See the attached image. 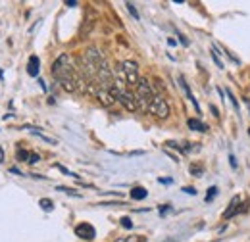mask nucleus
Wrapping results in <instances>:
<instances>
[{
	"instance_id": "22",
	"label": "nucleus",
	"mask_w": 250,
	"mask_h": 242,
	"mask_svg": "<svg viewBox=\"0 0 250 242\" xmlns=\"http://www.w3.org/2000/svg\"><path fill=\"white\" fill-rule=\"evenodd\" d=\"M212 58H214V61L218 63V67H223V63H221V60L218 58V52H216V50H212Z\"/></svg>"
},
{
	"instance_id": "1",
	"label": "nucleus",
	"mask_w": 250,
	"mask_h": 242,
	"mask_svg": "<svg viewBox=\"0 0 250 242\" xmlns=\"http://www.w3.org/2000/svg\"><path fill=\"white\" fill-rule=\"evenodd\" d=\"M52 75L58 79V83L62 85L63 91L73 92L77 89V83L79 79L75 77V71H73V63H71V58L67 54H62L58 56V60L52 63Z\"/></svg>"
},
{
	"instance_id": "24",
	"label": "nucleus",
	"mask_w": 250,
	"mask_h": 242,
	"mask_svg": "<svg viewBox=\"0 0 250 242\" xmlns=\"http://www.w3.org/2000/svg\"><path fill=\"white\" fill-rule=\"evenodd\" d=\"M183 190H185V192H187V194H196V190H194V188H192V186H185V188H183Z\"/></svg>"
},
{
	"instance_id": "2",
	"label": "nucleus",
	"mask_w": 250,
	"mask_h": 242,
	"mask_svg": "<svg viewBox=\"0 0 250 242\" xmlns=\"http://www.w3.org/2000/svg\"><path fill=\"white\" fill-rule=\"evenodd\" d=\"M152 98H154L152 85L148 83V79H141V81H139V85L135 87V100H137V104H139L143 110H146V112H148V106H150Z\"/></svg>"
},
{
	"instance_id": "27",
	"label": "nucleus",
	"mask_w": 250,
	"mask_h": 242,
	"mask_svg": "<svg viewBox=\"0 0 250 242\" xmlns=\"http://www.w3.org/2000/svg\"><path fill=\"white\" fill-rule=\"evenodd\" d=\"M0 161H4V152H2V148H0Z\"/></svg>"
},
{
	"instance_id": "4",
	"label": "nucleus",
	"mask_w": 250,
	"mask_h": 242,
	"mask_svg": "<svg viewBox=\"0 0 250 242\" xmlns=\"http://www.w3.org/2000/svg\"><path fill=\"white\" fill-rule=\"evenodd\" d=\"M120 71H122V77H124V81L129 87H137V85H139L141 77H139V67H137L135 61L125 60L124 63H122V67H120Z\"/></svg>"
},
{
	"instance_id": "7",
	"label": "nucleus",
	"mask_w": 250,
	"mask_h": 242,
	"mask_svg": "<svg viewBox=\"0 0 250 242\" xmlns=\"http://www.w3.org/2000/svg\"><path fill=\"white\" fill-rule=\"evenodd\" d=\"M241 196H235L231 202H229V208L223 212V219H231V217H235L237 215V212L241 210Z\"/></svg>"
},
{
	"instance_id": "20",
	"label": "nucleus",
	"mask_w": 250,
	"mask_h": 242,
	"mask_svg": "<svg viewBox=\"0 0 250 242\" xmlns=\"http://www.w3.org/2000/svg\"><path fill=\"white\" fill-rule=\"evenodd\" d=\"M122 227H125V229H131L133 227V223H131L129 217H122Z\"/></svg>"
},
{
	"instance_id": "14",
	"label": "nucleus",
	"mask_w": 250,
	"mask_h": 242,
	"mask_svg": "<svg viewBox=\"0 0 250 242\" xmlns=\"http://www.w3.org/2000/svg\"><path fill=\"white\" fill-rule=\"evenodd\" d=\"M114 242H145V237L135 235V237H124V239H116Z\"/></svg>"
},
{
	"instance_id": "25",
	"label": "nucleus",
	"mask_w": 250,
	"mask_h": 242,
	"mask_svg": "<svg viewBox=\"0 0 250 242\" xmlns=\"http://www.w3.org/2000/svg\"><path fill=\"white\" fill-rule=\"evenodd\" d=\"M65 6H69V8H73V6H77V2H75V0H67V2H65Z\"/></svg>"
},
{
	"instance_id": "5",
	"label": "nucleus",
	"mask_w": 250,
	"mask_h": 242,
	"mask_svg": "<svg viewBox=\"0 0 250 242\" xmlns=\"http://www.w3.org/2000/svg\"><path fill=\"white\" fill-rule=\"evenodd\" d=\"M148 112H150L152 116L160 118V120H166V118L169 116V106H167V102L164 100V96L154 94V98H152V102H150V106H148Z\"/></svg>"
},
{
	"instance_id": "18",
	"label": "nucleus",
	"mask_w": 250,
	"mask_h": 242,
	"mask_svg": "<svg viewBox=\"0 0 250 242\" xmlns=\"http://www.w3.org/2000/svg\"><path fill=\"white\" fill-rule=\"evenodd\" d=\"M227 96H229V98H231V102H233V106H235V110H239V102H237V98H235V96H233V92L229 91V89H227Z\"/></svg>"
},
{
	"instance_id": "13",
	"label": "nucleus",
	"mask_w": 250,
	"mask_h": 242,
	"mask_svg": "<svg viewBox=\"0 0 250 242\" xmlns=\"http://www.w3.org/2000/svg\"><path fill=\"white\" fill-rule=\"evenodd\" d=\"M39 206L44 210V212H52V208H54V204H52V200H48V198H41V202H39Z\"/></svg>"
},
{
	"instance_id": "10",
	"label": "nucleus",
	"mask_w": 250,
	"mask_h": 242,
	"mask_svg": "<svg viewBox=\"0 0 250 242\" xmlns=\"http://www.w3.org/2000/svg\"><path fill=\"white\" fill-rule=\"evenodd\" d=\"M146 196H148V190L143 188V186H135V188L131 190V198H133V200H145Z\"/></svg>"
},
{
	"instance_id": "16",
	"label": "nucleus",
	"mask_w": 250,
	"mask_h": 242,
	"mask_svg": "<svg viewBox=\"0 0 250 242\" xmlns=\"http://www.w3.org/2000/svg\"><path fill=\"white\" fill-rule=\"evenodd\" d=\"M29 156H31V154L27 150H21V148L18 150V160H20V161H29Z\"/></svg>"
},
{
	"instance_id": "28",
	"label": "nucleus",
	"mask_w": 250,
	"mask_h": 242,
	"mask_svg": "<svg viewBox=\"0 0 250 242\" xmlns=\"http://www.w3.org/2000/svg\"><path fill=\"white\" fill-rule=\"evenodd\" d=\"M249 133H250V129H249Z\"/></svg>"
},
{
	"instance_id": "11",
	"label": "nucleus",
	"mask_w": 250,
	"mask_h": 242,
	"mask_svg": "<svg viewBox=\"0 0 250 242\" xmlns=\"http://www.w3.org/2000/svg\"><path fill=\"white\" fill-rule=\"evenodd\" d=\"M187 125H188V129L198 131V133H206V131H208V127H206V125H204L200 120H188Z\"/></svg>"
},
{
	"instance_id": "15",
	"label": "nucleus",
	"mask_w": 250,
	"mask_h": 242,
	"mask_svg": "<svg viewBox=\"0 0 250 242\" xmlns=\"http://www.w3.org/2000/svg\"><path fill=\"white\" fill-rule=\"evenodd\" d=\"M125 6H127V10H129V14H131V16L135 18V20H139V12H137V8H135V4H133V2H127Z\"/></svg>"
},
{
	"instance_id": "12",
	"label": "nucleus",
	"mask_w": 250,
	"mask_h": 242,
	"mask_svg": "<svg viewBox=\"0 0 250 242\" xmlns=\"http://www.w3.org/2000/svg\"><path fill=\"white\" fill-rule=\"evenodd\" d=\"M27 129H29V131H31L33 135H37V137H39V139H42V141H44V142H50V144H56V141H54V139H50V137H46V135H42V133H39V131H37V129H35V127H27Z\"/></svg>"
},
{
	"instance_id": "21",
	"label": "nucleus",
	"mask_w": 250,
	"mask_h": 242,
	"mask_svg": "<svg viewBox=\"0 0 250 242\" xmlns=\"http://www.w3.org/2000/svg\"><path fill=\"white\" fill-rule=\"evenodd\" d=\"M190 173H196V177H200V173H202V167H200V165H196V167L192 165V167H190Z\"/></svg>"
},
{
	"instance_id": "6",
	"label": "nucleus",
	"mask_w": 250,
	"mask_h": 242,
	"mask_svg": "<svg viewBox=\"0 0 250 242\" xmlns=\"http://www.w3.org/2000/svg\"><path fill=\"white\" fill-rule=\"evenodd\" d=\"M75 235L79 239H83V241H93L94 237H96V231H94V227L91 223H79L75 227Z\"/></svg>"
},
{
	"instance_id": "26",
	"label": "nucleus",
	"mask_w": 250,
	"mask_h": 242,
	"mask_svg": "<svg viewBox=\"0 0 250 242\" xmlns=\"http://www.w3.org/2000/svg\"><path fill=\"white\" fill-rule=\"evenodd\" d=\"M229 160H231V165H233V167H237V161H235V156H229Z\"/></svg>"
},
{
	"instance_id": "3",
	"label": "nucleus",
	"mask_w": 250,
	"mask_h": 242,
	"mask_svg": "<svg viewBox=\"0 0 250 242\" xmlns=\"http://www.w3.org/2000/svg\"><path fill=\"white\" fill-rule=\"evenodd\" d=\"M110 92H112V96H114V100L116 102H120L122 106H124L125 110H129V112H135L137 108H139V104H137V100H135V96L131 94L129 91H125L124 87L116 81V85L110 89Z\"/></svg>"
},
{
	"instance_id": "19",
	"label": "nucleus",
	"mask_w": 250,
	"mask_h": 242,
	"mask_svg": "<svg viewBox=\"0 0 250 242\" xmlns=\"http://www.w3.org/2000/svg\"><path fill=\"white\" fill-rule=\"evenodd\" d=\"M58 190H62V192H67V194H73V196H81L79 192H75L73 188H65V186H58Z\"/></svg>"
},
{
	"instance_id": "17",
	"label": "nucleus",
	"mask_w": 250,
	"mask_h": 242,
	"mask_svg": "<svg viewBox=\"0 0 250 242\" xmlns=\"http://www.w3.org/2000/svg\"><path fill=\"white\" fill-rule=\"evenodd\" d=\"M216 194H218V188H216V186H212V188L208 190V194H206V200H208V202H210V200H214V198H216Z\"/></svg>"
},
{
	"instance_id": "9",
	"label": "nucleus",
	"mask_w": 250,
	"mask_h": 242,
	"mask_svg": "<svg viewBox=\"0 0 250 242\" xmlns=\"http://www.w3.org/2000/svg\"><path fill=\"white\" fill-rule=\"evenodd\" d=\"M179 85L183 87V91H185V94H187V98H188V100H190V102L194 104V110H196V112L200 114V106H198V102H196V98L192 96V92H190V89H188V87H187V83H185V79H183V77H179Z\"/></svg>"
},
{
	"instance_id": "23",
	"label": "nucleus",
	"mask_w": 250,
	"mask_h": 242,
	"mask_svg": "<svg viewBox=\"0 0 250 242\" xmlns=\"http://www.w3.org/2000/svg\"><path fill=\"white\" fill-rule=\"evenodd\" d=\"M39 160H41V158H39V154H31V156H29V163H37Z\"/></svg>"
},
{
	"instance_id": "8",
	"label": "nucleus",
	"mask_w": 250,
	"mask_h": 242,
	"mask_svg": "<svg viewBox=\"0 0 250 242\" xmlns=\"http://www.w3.org/2000/svg\"><path fill=\"white\" fill-rule=\"evenodd\" d=\"M39 65H41V60H39L37 56H31L29 61H27V73H29L31 77H37V75H39Z\"/></svg>"
}]
</instances>
